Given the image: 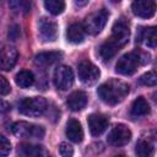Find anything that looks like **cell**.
Here are the masks:
<instances>
[{
	"label": "cell",
	"instance_id": "cell-24",
	"mask_svg": "<svg viewBox=\"0 0 157 157\" xmlns=\"http://www.w3.org/2000/svg\"><path fill=\"white\" fill-rule=\"evenodd\" d=\"M9 5L16 12L27 13L31 11V4H29V1H26V0H12L9 2Z\"/></svg>",
	"mask_w": 157,
	"mask_h": 157
},
{
	"label": "cell",
	"instance_id": "cell-13",
	"mask_svg": "<svg viewBox=\"0 0 157 157\" xmlns=\"http://www.w3.org/2000/svg\"><path fill=\"white\" fill-rule=\"evenodd\" d=\"M131 10L134 15L139 17L150 18L156 12V2L155 1H134L131 4Z\"/></svg>",
	"mask_w": 157,
	"mask_h": 157
},
{
	"label": "cell",
	"instance_id": "cell-18",
	"mask_svg": "<svg viewBox=\"0 0 157 157\" xmlns=\"http://www.w3.org/2000/svg\"><path fill=\"white\" fill-rule=\"evenodd\" d=\"M61 56H63V54L60 52H54V50L42 52L34 56V61H36V64H38L40 66H48V65H52V64L59 61L61 59Z\"/></svg>",
	"mask_w": 157,
	"mask_h": 157
},
{
	"label": "cell",
	"instance_id": "cell-16",
	"mask_svg": "<svg viewBox=\"0 0 157 157\" xmlns=\"http://www.w3.org/2000/svg\"><path fill=\"white\" fill-rule=\"evenodd\" d=\"M137 40L144 43L148 48H155L156 42H157V36H156V28L155 27H141L137 32L136 36Z\"/></svg>",
	"mask_w": 157,
	"mask_h": 157
},
{
	"label": "cell",
	"instance_id": "cell-8",
	"mask_svg": "<svg viewBox=\"0 0 157 157\" xmlns=\"http://www.w3.org/2000/svg\"><path fill=\"white\" fill-rule=\"evenodd\" d=\"M77 74H78V78L86 85H93L99 78L101 75L99 69L88 60H83L78 64Z\"/></svg>",
	"mask_w": 157,
	"mask_h": 157
},
{
	"label": "cell",
	"instance_id": "cell-11",
	"mask_svg": "<svg viewBox=\"0 0 157 157\" xmlns=\"http://www.w3.org/2000/svg\"><path fill=\"white\" fill-rule=\"evenodd\" d=\"M18 58V53L12 45H2L0 48V67L5 71H10Z\"/></svg>",
	"mask_w": 157,
	"mask_h": 157
},
{
	"label": "cell",
	"instance_id": "cell-29",
	"mask_svg": "<svg viewBox=\"0 0 157 157\" xmlns=\"http://www.w3.org/2000/svg\"><path fill=\"white\" fill-rule=\"evenodd\" d=\"M20 34H21V28H20L18 25H12V26L9 28V33H7L9 39L16 40V39H18Z\"/></svg>",
	"mask_w": 157,
	"mask_h": 157
},
{
	"label": "cell",
	"instance_id": "cell-21",
	"mask_svg": "<svg viewBox=\"0 0 157 157\" xmlns=\"http://www.w3.org/2000/svg\"><path fill=\"white\" fill-rule=\"evenodd\" d=\"M135 151L137 157H153V144L150 140L141 139L136 144Z\"/></svg>",
	"mask_w": 157,
	"mask_h": 157
},
{
	"label": "cell",
	"instance_id": "cell-4",
	"mask_svg": "<svg viewBox=\"0 0 157 157\" xmlns=\"http://www.w3.org/2000/svg\"><path fill=\"white\" fill-rule=\"evenodd\" d=\"M48 103L43 97H28L21 101L18 110L21 114L27 117H40L47 110Z\"/></svg>",
	"mask_w": 157,
	"mask_h": 157
},
{
	"label": "cell",
	"instance_id": "cell-27",
	"mask_svg": "<svg viewBox=\"0 0 157 157\" xmlns=\"http://www.w3.org/2000/svg\"><path fill=\"white\" fill-rule=\"evenodd\" d=\"M59 153L61 155V157H72L74 147L69 142H61L59 145Z\"/></svg>",
	"mask_w": 157,
	"mask_h": 157
},
{
	"label": "cell",
	"instance_id": "cell-19",
	"mask_svg": "<svg viewBox=\"0 0 157 157\" xmlns=\"http://www.w3.org/2000/svg\"><path fill=\"white\" fill-rule=\"evenodd\" d=\"M130 113L132 117H144L150 113V105L144 97H137L130 108Z\"/></svg>",
	"mask_w": 157,
	"mask_h": 157
},
{
	"label": "cell",
	"instance_id": "cell-10",
	"mask_svg": "<svg viewBox=\"0 0 157 157\" xmlns=\"http://www.w3.org/2000/svg\"><path fill=\"white\" fill-rule=\"evenodd\" d=\"M39 37L43 42H54L58 37V25L48 17H42L38 22Z\"/></svg>",
	"mask_w": 157,
	"mask_h": 157
},
{
	"label": "cell",
	"instance_id": "cell-25",
	"mask_svg": "<svg viewBox=\"0 0 157 157\" xmlns=\"http://www.w3.org/2000/svg\"><path fill=\"white\" fill-rule=\"evenodd\" d=\"M140 83L144 85V86H155L156 82H157V76H156V71L155 70H151L146 74H144L141 77H140Z\"/></svg>",
	"mask_w": 157,
	"mask_h": 157
},
{
	"label": "cell",
	"instance_id": "cell-33",
	"mask_svg": "<svg viewBox=\"0 0 157 157\" xmlns=\"http://www.w3.org/2000/svg\"><path fill=\"white\" fill-rule=\"evenodd\" d=\"M114 157H126V156H124V155H118V156H114Z\"/></svg>",
	"mask_w": 157,
	"mask_h": 157
},
{
	"label": "cell",
	"instance_id": "cell-3",
	"mask_svg": "<svg viewBox=\"0 0 157 157\" xmlns=\"http://www.w3.org/2000/svg\"><path fill=\"white\" fill-rule=\"evenodd\" d=\"M147 63H150V54L141 50H135L119 58L115 65V71L120 75L130 76L135 74L140 65H145Z\"/></svg>",
	"mask_w": 157,
	"mask_h": 157
},
{
	"label": "cell",
	"instance_id": "cell-1",
	"mask_svg": "<svg viewBox=\"0 0 157 157\" xmlns=\"http://www.w3.org/2000/svg\"><path fill=\"white\" fill-rule=\"evenodd\" d=\"M129 25L124 18L118 20L112 27L110 37L99 47V55L104 61L110 60L129 40Z\"/></svg>",
	"mask_w": 157,
	"mask_h": 157
},
{
	"label": "cell",
	"instance_id": "cell-17",
	"mask_svg": "<svg viewBox=\"0 0 157 157\" xmlns=\"http://www.w3.org/2000/svg\"><path fill=\"white\" fill-rule=\"evenodd\" d=\"M85 29L82 27V25L80 23H72L67 27V31H66V39L72 43V44H80L83 42L85 39Z\"/></svg>",
	"mask_w": 157,
	"mask_h": 157
},
{
	"label": "cell",
	"instance_id": "cell-14",
	"mask_svg": "<svg viewBox=\"0 0 157 157\" xmlns=\"http://www.w3.org/2000/svg\"><path fill=\"white\" fill-rule=\"evenodd\" d=\"M65 132L69 140L75 144H80L83 140V129L81 126V123L76 119H69Z\"/></svg>",
	"mask_w": 157,
	"mask_h": 157
},
{
	"label": "cell",
	"instance_id": "cell-12",
	"mask_svg": "<svg viewBox=\"0 0 157 157\" xmlns=\"http://www.w3.org/2000/svg\"><path fill=\"white\" fill-rule=\"evenodd\" d=\"M87 123H88V129H90L91 134L93 136H99L101 134H103L107 130L109 120L105 115L94 113V114H91L88 117Z\"/></svg>",
	"mask_w": 157,
	"mask_h": 157
},
{
	"label": "cell",
	"instance_id": "cell-26",
	"mask_svg": "<svg viewBox=\"0 0 157 157\" xmlns=\"http://www.w3.org/2000/svg\"><path fill=\"white\" fill-rule=\"evenodd\" d=\"M10 152H11V144H10V141L5 136L0 135V157H6Z\"/></svg>",
	"mask_w": 157,
	"mask_h": 157
},
{
	"label": "cell",
	"instance_id": "cell-7",
	"mask_svg": "<svg viewBox=\"0 0 157 157\" xmlns=\"http://www.w3.org/2000/svg\"><path fill=\"white\" fill-rule=\"evenodd\" d=\"M74 83V71L67 65H59L54 71V85L61 91L69 90Z\"/></svg>",
	"mask_w": 157,
	"mask_h": 157
},
{
	"label": "cell",
	"instance_id": "cell-6",
	"mask_svg": "<svg viewBox=\"0 0 157 157\" xmlns=\"http://www.w3.org/2000/svg\"><path fill=\"white\" fill-rule=\"evenodd\" d=\"M11 131L17 137H32L42 139L45 134V130L40 125H36L27 121H16L11 126Z\"/></svg>",
	"mask_w": 157,
	"mask_h": 157
},
{
	"label": "cell",
	"instance_id": "cell-32",
	"mask_svg": "<svg viewBox=\"0 0 157 157\" xmlns=\"http://www.w3.org/2000/svg\"><path fill=\"white\" fill-rule=\"evenodd\" d=\"M44 157H53V156H50V155H49V153H48V152H47V153H45V156H44Z\"/></svg>",
	"mask_w": 157,
	"mask_h": 157
},
{
	"label": "cell",
	"instance_id": "cell-28",
	"mask_svg": "<svg viewBox=\"0 0 157 157\" xmlns=\"http://www.w3.org/2000/svg\"><path fill=\"white\" fill-rule=\"evenodd\" d=\"M10 91H11V86L9 81L4 76H0V96H6L10 93Z\"/></svg>",
	"mask_w": 157,
	"mask_h": 157
},
{
	"label": "cell",
	"instance_id": "cell-9",
	"mask_svg": "<svg viewBox=\"0 0 157 157\" xmlns=\"http://www.w3.org/2000/svg\"><path fill=\"white\" fill-rule=\"evenodd\" d=\"M107 140H108V144H110L112 146H115V147L124 146L131 140V131L126 125L117 124L108 134Z\"/></svg>",
	"mask_w": 157,
	"mask_h": 157
},
{
	"label": "cell",
	"instance_id": "cell-15",
	"mask_svg": "<svg viewBox=\"0 0 157 157\" xmlns=\"http://www.w3.org/2000/svg\"><path fill=\"white\" fill-rule=\"evenodd\" d=\"M66 104L72 112L82 110L87 104V94L83 91H75L67 97Z\"/></svg>",
	"mask_w": 157,
	"mask_h": 157
},
{
	"label": "cell",
	"instance_id": "cell-30",
	"mask_svg": "<svg viewBox=\"0 0 157 157\" xmlns=\"http://www.w3.org/2000/svg\"><path fill=\"white\" fill-rule=\"evenodd\" d=\"M10 104L6 102V101H4V99H0V115L1 114H6L9 110H10Z\"/></svg>",
	"mask_w": 157,
	"mask_h": 157
},
{
	"label": "cell",
	"instance_id": "cell-2",
	"mask_svg": "<svg viewBox=\"0 0 157 157\" xmlns=\"http://www.w3.org/2000/svg\"><path fill=\"white\" fill-rule=\"evenodd\" d=\"M129 91L130 87L126 82L118 78H112L98 87L97 94L104 103L109 105H115L125 99Z\"/></svg>",
	"mask_w": 157,
	"mask_h": 157
},
{
	"label": "cell",
	"instance_id": "cell-23",
	"mask_svg": "<svg viewBox=\"0 0 157 157\" xmlns=\"http://www.w3.org/2000/svg\"><path fill=\"white\" fill-rule=\"evenodd\" d=\"M44 7L52 15H59L65 10V2L61 0H45Z\"/></svg>",
	"mask_w": 157,
	"mask_h": 157
},
{
	"label": "cell",
	"instance_id": "cell-5",
	"mask_svg": "<svg viewBox=\"0 0 157 157\" xmlns=\"http://www.w3.org/2000/svg\"><path fill=\"white\" fill-rule=\"evenodd\" d=\"M108 17H109V12L105 9L97 10V11L90 13L86 17L82 27H83L86 33H90V34H93V36L98 34L104 28Z\"/></svg>",
	"mask_w": 157,
	"mask_h": 157
},
{
	"label": "cell",
	"instance_id": "cell-31",
	"mask_svg": "<svg viewBox=\"0 0 157 157\" xmlns=\"http://www.w3.org/2000/svg\"><path fill=\"white\" fill-rule=\"evenodd\" d=\"M88 1H75V5L76 6H83V5H87Z\"/></svg>",
	"mask_w": 157,
	"mask_h": 157
},
{
	"label": "cell",
	"instance_id": "cell-20",
	"mask_svg": "<svg viewBox=\"0 0 157 157\" xmlns=\"http://www.w3.org/2000/svg\"><path fill=\"white\" fill-rule=\"evenodd\" d=\"M15 81L16 85L20 86L21 88H28L34 83V75L29 70H21L20 72H17Z\"/></svg>",
	"mask_w": 157,
	"mask_h": 157
},
{
	"label": "cell",
	"instance_id": "cell-22",
	"mask_svg": "<svg viewBox=\"0 0 157 157\" xmlns=\"http://www.w3.org/2000/svg\"><path fill=\"white\" fill-rule=\"evenodd\" d=\"M21 151L26 157H44L47 151L39 145H22Z\"/></svg>",
	"mask_w": 157,
	"mask_h": 157
}]
</instances>
